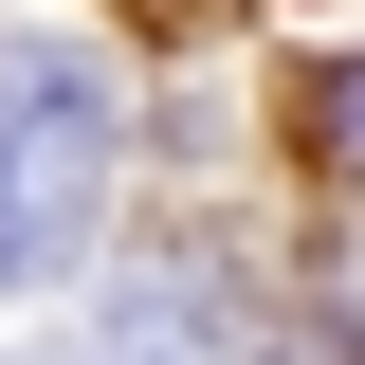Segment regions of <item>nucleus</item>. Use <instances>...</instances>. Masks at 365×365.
<instances>
[{"label":"nucleus","mask_w":365,"mask_h":365,"mask_svg":"<svg viewBox=\"0 0 365 365\" xmlns=\"http://www.w3.org/2000/svg\"><path fill=\"white\" fill-rule=\"evenodd\" d=\"M91 365H256V292H237V256H146L128 292H110V347Z\"/></svg>","instance_id":"2"},{"label":"nucleus","mask_w":365,"mask_h":365,"mask_svg":"<svg viewBox=\"0 0 365 365\" xmlns=\"http://www.w3.org/2000/svg\"><path fill=\"white\" fill-rule=\"evenodd\" d=\"M347 347H365L347 311H274V329H256V365H347Z\"/></svg>","instance_id":"4"},{"label":"nucleus","mask_w":365,"mask_h":365,"mask_svg":"<svg viewBox=\"0 0 365 365\" xmlns=\"http://www.w3.org/2000/svg\"><path fill=\"white\" fill-rule=\"evenodd\" d=\"M91 201H110V73L73 37H19L0 55V292L73 256Z\"/></svg>","instance_id":"1"},{"label":"nucleus","mask_w":365,"mask_h":365,"mask_svg":"<svg viewBox=\"0 0 365 365\" xmlns=\"http://www.w3.org/2000/svg\"><path fill=\"white\" fill-rule=\"evenodd\" d=\"M311 146H329V165L365 182V55H347V73H311Z\"/></svg>","instance_id":"3"}]
</instances>
